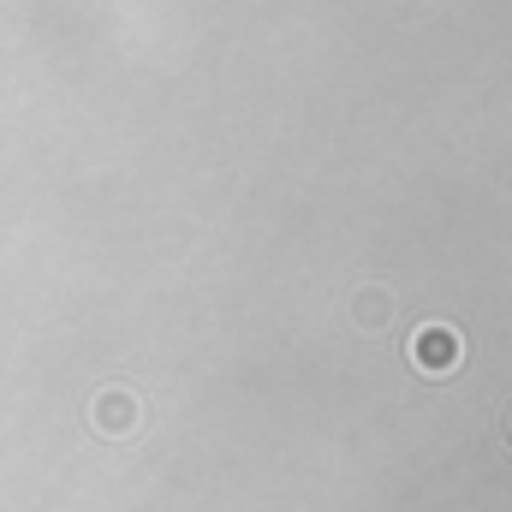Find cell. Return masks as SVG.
<instances>
[{"label": "cell", "mask_w": 512, "mask_h": 512, "mask_svg": "<svg viewBox=\"0 0 512 512\" xmlns=\"http://www.w3.org/2000/svg\"><path fill=\"white\" fill-rule=\"evenodd\" d=\"M352 310H358V322H364V328H382V322H387V292H376V286H370V292H358V304H352Z\"/></svg>", "instance_id": "cell-3"}, {"label": "cell", "mask_w": 512, "mask_h": 512, "mask_svg": "<svg viewBox=\"0 0 512 512\" xmlns=\"http://www.w3.org/2000/svg\"><path fill=\"white\" fill-rule=\"evenodd\" d=\"M459 358H465L459 328H447V322H423V328L411 334V364H417L423 376H453Z\"/></svg>", "instance_id": "cell-1"}, {"label": "cell", "mask_w": 512, "mask_h": 512, "mask_svg": "<svg viewBox=\"0 0 512 512\" xmlns=\"http://www.w3.org/2000/svg\"><path fill=\"white\" fill-rule=\"evenodd\" d=\"M96 429L114 435V441L137 429V393H131V387H102V393H96Z\"/></svg>", "instance_id": "cell-2"}]
</instances>
